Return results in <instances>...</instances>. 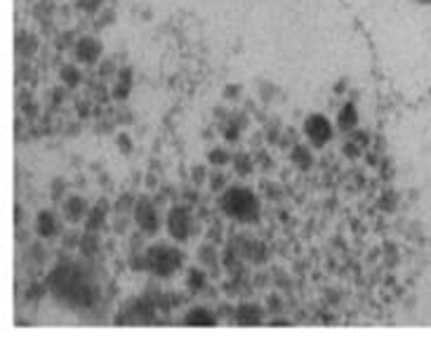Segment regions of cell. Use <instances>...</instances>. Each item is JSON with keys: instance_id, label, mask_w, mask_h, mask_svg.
Returning a JSON list of instances; mask_svg holds the SVG:
<instances>
[{"instance_id": "1", "label": "cell", "mask_w": 431, "mask_h": 342, "mask_svg": "<svg viewBox=\"0 0 431 342\" xmlns=\"http://www.w3.org/2000/svg\"><path fill=\"white\" fill-rule=\"evenodd\" d=\"M78 57L80 60H85V62H92L94 57H97V53H99V48H97V43L94 41H90V38H85V41L80 43V48H78Z\"/></svg>"}]
</instances>
